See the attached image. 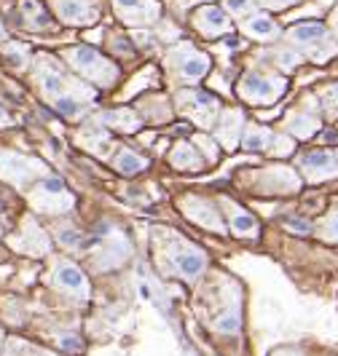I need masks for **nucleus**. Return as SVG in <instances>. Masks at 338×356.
Masks as SVG:
<instances>
[{"label": "nucleus", "mask_w": 338, "mask_h": 356, "mask_svg": "<svg viewBox=\"0 0 338 356\" xmlns=\"http://www.w3.org/2000/svg\"><path fill=\"white\" fill-rule=\"evenodd\" d=\"M11 124V115H8V110L0 105V126H8Z\"/></svg>", "instance_id": "49530a36"}, {"label": "nucleus", "mask_w": 338, "mask_h": 356, "mask_svg": "<svg viewBox=\"0 0 338 356\" xmlns=\"http://www.w3.org/2000/svg\"><path fill=\"white\" fill-rule=\"evenodd\" d=\"M110 3H113V14L132 30L153 27L161 22L159 0H110Z\"/></svg>", "instance_id": "0eeeda50"}, {"label": "nucleus", "mask_w": 338, "mask_h": 356, "mask_svg": "<svg viewBox=\"0 0 338 356\" xmlns=\"http://www.w3.org/2000/svg\"><path fill=\"white\" fill-rule=\"evenodd\" d=\"M178 207H180V212L185 214L188 220H194L196 225H201V228H207V231H215V233H226V225H223V214H220V207H217L215 201H210V198L188 193V196L180 198Z\"/></svg>", "instance_id": "1a4fd4ad"}, {"label": "nucleus", "mask_w": 338, "mask_h": 356, "mask_svg": "<svg viewBox=\"0 0 338 356\" xmlns=\"http://www.w3.org/2000/svg\"><path fill=\"white\" fill-rule=\"evenodd\" d=\"M62 348H72V351H78L81 348V343L75 338H62Z\"/></svg>", "instance_id": "a18cd8bd"}, {"label": "nucleus", "mask_w": 338, "mask_h": 356, "mask_svg": "<svg viewBox=\"0 0 338 356\" xmlns=\"http://www.w3.org/2000/svg\"><path fill=\"white\" fill-rule=\"evenodd\" d=\"M328 35H330V33H328V27H325L322 22H298V24L287 27L285 33H282L287 46H295V49H301V51L312 49L314 43L325 40Z\"/></svg>", "instance_id": "aec40b11"}, {"label": "nucleus", "mask_w": 338, "mask_h": 356, "mask_svg": "<svg viewBox=\"0 0 338 356\" xmlns=\"http://www.w3.org/2000/svg\"><path fill=\"white\" fill-rule=\"evenodd\" d=\"M320 131V118L312 113H290L285 121V134L293 140H309Z\"/></svg>", "instance_id": "393cba45"}, {"label": "nucleus", "mask_w": 338, "mask_h": 356, "mask_svg": "<svg viewBox=\"0 0 338 356\" xmlns=\"http://www.w3.org/2000/svg\"><path fill=\"white\" fill-rule=\"evenodd\" d=\"M178 110L201 129H210L220 115V99L207 91H178Z\"/></svg>", "instance_id": "423d86ee"}, {"label": "nucleus", "mask_w": 338, "mask_h": 356, "mask_svg": "<svg viewBox=\"0 0 338 356\" xmlns=\"http://www.w3.org/2000/svg\"><path fill=\"white\" fill-rule=\"evenodd\" d=\"M303 0H255V6L261 8H268V11H282V8H290V6H298Z\"/></svg>", "instance_id": "4c0bfd02"}, {"label": "nucleus", "mask_w": 338, "mask_h": 356, "mask_svg": "<svg viewBox=\"0 0 338 356\" xmlns=\"http://www.w3.org/2000/svg\"><path fill=\"white\" fill-rule=\"evenodd\" d=\"M293 150H295V143H293V137H290V134H274V137H271L268 153H271L274 159H279V156H290Z\"/></svg>", "instance_id": "473e14b6"}, {"label": "nucleus", "mask_w": 338, "mask_h": 356, "mask_svg": "<svg viewBox=\"0 0 338 356\" xmlns=\"http://www.w3.org/2000/svg\"><path fill=\"white\" fill-rule=\"evenodd\" d=\"M159 24H161L159 35L164 38V40H172V38H178V35H180L178 24H169V22H159Z\"/></svg>", "instance_id": "a19ab883"}, {"label": "nucleus", "mask_w": 338, "mask_h": 356, "mask_svg": "<svg viewBox=\"0 0 338 356\" xmlns=\"http://www.w3.org/2000/svg\"><path fill=\"white\" fill-rule=\"evenodd\" d=\"M100 124L107 129H116V131H124V134H132L143 126V118L132 107H113V110H105L100 115Z\"/></svg>", "instance_id": "4be33fe9"}, {"label": "nucleus", "mask_w": 338, "mask_h": 356, "mask_svg": "<svg viewBox=\"0 0 338 356\" xmlns=\"http://www.w3.org/2000/svg\"><path fill=\"white\" fill-rule=\"evenodd\" d=\"M129 254H132V247H129V241H126L124 233L110 231V236H107L105 241L100 244L94 263H97V268H100V270H107V268L124 266L126 260H129Z\"/></svg>", "instance_id": "f3484780"}, {"label": "nucleus", "mask_w": 338, "mask_h": 356, "mask_svg": "<svg viewBox=\"0 0 338 356\" xmlns=\"http://www.w3.org/2000/svg\"><path fill=\"white\" fill-rule=\"evenodd\" d=\"M328 33H333V38L338 40V6L330 11V19H328Z\"/></svg>", "instance_id": "c03bdc74"}, {"label": "nucleus", "mask_w": 338, "mask_h": 356, "mask_svg": "<svg viewBox=\"0 0 338 356\" xmlns=\"http://www.w3.org/2000/svg\"><path fill=\"white\" fill-rule=\"evenodd\" d=\"M113 166L126 175V177H132V175H140L148 169V159L140 156L137 150H129V147H118L116 150V156H113Z\"/></svg>", "instance_id": "a878e982"}, {"label": "nucleus", "mask_w": 338, "mask_h": 356, "mask_svg": "<svg viewBox=\"0 0 338 356\" xmlns=\"http://www.w3.org/2000/svg\"><path fill=\"white\" fill-rule=\"evenodd\" d=\"M271 131L261 124H247L242 131V147L249 153H268V145H271Z\"/></svg>", "instance_id": "bb28decb"}, {"label": "nucleus", "mask_w": 338, "mask_h": 356, "mask_svg": "<svg viewBox=\"0 0 338 356\" xmlns=\"http://www.w3.org/2000/svg\"><path fill=\"white\" fill-rule=\"evenodd\" d=\"M38 65H40L36 72L38 89H40V94H43L49 102L56 99V97H62V94H68V91L78 89V83H72L70 78H65L62 70H56L49 59H40Z\"/></svg>", "instance_id": "2eb2a0df"}, {"label": "nucleus", "mask_w": 338, "mask_h": 356, "mask_svg": "<svg viewBox=\"0 0 338 356\" xmlns=\"http://www.w3.org/2000/svg\"><path fill=\"white\" fill-rule=\"evenodd\" d=\"M56 236H59V244H65V247H70V250H78L81 244H84V236L75 231V228H59L56 231Z\"/></svg>", "instance_id": "e433bc0d"}, {"label": "nucleus", "mask_w": 338, "mask_h": 356, "mask_svg": "<svg viewBox=\"0 0 338 356\" xmlns=\"http://www.w3.org/2000/svg\"><path fill=\"white\" fill-rule=\"evenodd\" d=\"M287 91V78L285 75H277V72H255L249 70L239 78L236 83V94L249 102V105L266 107L274 105L282 94Z\"/></svg>", "instance_id": "f03ea898"}, {"label": "nucleus", "mask_w": 338, "mask_h": 356, "mask_svg": "<svg viewBox=\"0 0 338 356\" xmlns=\"http://www.w3.org/2000/svg\"><path fill=\"white\" fill-rule=\"evenodd\" d=\"M6 351H8L6 356H46L40 348L30 346V343H22V340H8Z\"/></svg>", "instance_id": "f704fd0d"}, {"label": "nucleus", "mask_w": 338, "mask_h": 356, "mask_svg": "<svg viewBox=\"0 0 338 356\" xmlns=\"http://www.w3.org/2000/svg\"><path fill=\"white\" fill-rule=\"evenodd\" d=\"M62 59L68 62V67L78 72L84 81H89L94 86H100V89H110L116 81H118V65L105 56V54L100 51V49H94V46H86V43H78V46H68L65 51H62Z\"/></svg>", "instance_id": "f257e3e1"}, {"label": "nucleus", "mask_w": 338, "mask_h": 356, "mask_svg": "<svg viewBox=\"0 0 338 356\" xmlns=\"http://www.w3.org/2000/svg\"><path fill=\"white\" fill-rule=\"evenodd\" d=\"M220 204H223V209L229 214V228H231L233 236H239V238H255L258 236V220L247 212V209H242L236 201H231L229 196L220 198Z\"/></svg>", "instance_id": "412c9836"}, {"label": "nucleus", "mask_w": 338, "mask_h": 356, "mask_svg": "<svg viewBox=\"0 0 338 356\" xmlns=\"http://www.w3.org/2000/svg\"><path fill=\"white\" fill-rule=\"evenodd\" d=\"M52 282L56 289L68 292V295L78 298V300H86L91 295V286H89V282H86V276H84V270L75 266V263H68V260L56 263Z\"/></svg>", "instance_id": "4468645a"}, {"label": "nucleus", "mask_w": 338, "mask_h": 356, "mask_svg": "<svg viewBox=\"0 0 338 356\" xmlns=\"http://www.w3.org/2000/svg\"><path fill=\"white\" fill-rule=\"evenodd\" d=\"M220 8H223L231 19H236V22L252 17V14L258 11L255 0H223V3H220Z\"/></svg>", "instance_id": "c756f323"}, {"label": "nucleus", "mask_w": 338, "mask_h": 356, "mask_svg": "<svg viewBox=\"0 0 338 356\" xmlns=\"http://www.w3.org/2000/svg\"><path fill=\"white\" fill-rule=\"evenodd\" d=\"M169 260H172V268L178 270L183 279H188V282H196L207 270V254L201 250H196V247H191L188 241H180V238L169 250Z\"/></svg>", "instance_id": "f8f14e48"}, {"label": "nucleus", "mask_w": 338, "mask_h": 356, "mask_svg": "<svg viewBox=\"0 0 338 356\" xmlns=\"http://www.w3.org/2000/svg\"><path fill=\"white\" fill-rule=\"evenodd\" d=\"M196 145H201V147H204L207 161H215V156H217V143H210L207 137H196Z\"/></svg>", "instance_id": "ea45409f"}, {"label": "nucleus", "mask_w": 338, "mask_h": 356, "mask_svg": "<svg viewBox=\"0 0 338 356\" xmlns=\"http://www.w3.org/2000/svg\"><path fill=\"white\" fill-rule=\"evenodd\" d=\"M6 40H8V33H6V30H3V24H0V43H6Z\"/></svg>", "instance_id": "de8ad7c7"}, {"label": "nucleus", "mask_w": 338, "mask_h": 356, "mask_svg": "<svg viewBox=\"0 0 338 356\" xmlns=\"http://www.w3.org/2000/svg\"><path fill=\"white\" fill-rule=\"evenodd\" d=\"M336 161H338V153H336Z\"/></svg>", "instance_id": "8fccbe9b"}, {"label": "nucleus", "mask_w": 338, "mask_h": 356, "mask_svg": "<svg viewBox=\"0 0 338 356\" xmlns=\"http://www.w3.org/2000/svg\"><path fill=\"white\" fill-rule=\"evenodd\" d=\"M274 62L279 65V70L282 72H290L303 62V51H295V49H290V46L277 49V51H274Z\"/></svg>", "instance_id": "2f4dec72"}, {"label": "nucleus", "mask_w": 338, "mask_h": 356, "mask_svg": "<svg viewBox=\"0 0 338 356\" xmlns=\"http://www.w3.org/2000/svg\"><path fill=\"white\" fill-rule=\"evenodd\" d=\"M191 27H194L196 33L201 38H207V40H217V38H226L233 33V19L220 8V6H215V3H204V6H199L194 11V17H191Z\"/></svg>", "instance_id": "6e6552de"}, {"label": "nucleus", "mask_w": 338, "mask_h": 356, "mask_svg": "<svg viewBox=\"0 0 338 356\" xmlns=\"http://www.w3.org/2000/svg\"><path fill=\"white\" fill-rule=\"evenodd\" d=\"M322 238H330V241H338V212L325 222L322 228Z\"/></svg>", "instance_id": "58836bf2"}, {"label": "nucleus", "mask_w": 338, "mask_h": 356, "mask_svg": "<svg viewBox=\"0 0 338 356\" xmlns=\"http://www.w3.org/2000/svg\"><path fill=\"white\" fill-rule=\"evenodd\" d=\"M239 30L242 35L249 40H258V43H274L282 38V27L274 17H268L266 11H255L252 17L242 19L239 22Z\"/></svg>", "instance_id": "dca6fc26"}, {"label": "nucleus", "mask_w": 338, "mask_h": 356, "mask_svg": "<svg viewBox=\"0 0 338 356\" xmlns=\"http://www.w3.org/2000/svg\"><path fill=\"white\" fill-rule=\"evenodd\" d=\"M110 51H118V54H124V56H132L135 54V46H129L124 38H113V49Z\"/></svg>", "instance_id": "79ce46f5"}, {"label": "nucleus", "mask_w": 338, "mask_h": 356, "mask_svg": "<svg viewBox=\"0 0 338 356\" xmlns=\"http://www.w3.org/2000/svg\"><path fill=\"white\" fill-rule=\"evenodd\" d=\"M167 67L183 83H196V81H201L210 72L213 59L201 51V49H196L194 43L183 40V43H175L167 51Z\"/></svg>", "instance_id": "7ed1b4c3"}, {"label": "nucleus", "mask_w": 338, "mask_h": 356, "mask_svg": "<svg viewBox=\"0 0 338 356\" xmlns=\"http://www.w3.org/2000/svg\"><path fill=\"white\" fill-rule=\"evenodd\" d=\"M301 188L298 175L290 166H271L266 172H261V193H295Z\"/></svg>", "instance_id": "6ab92c4d"}, {"label": "nucleus", "mask_w": 338, "mask_h": 356, "mask_svg": "<svg viewBox=\"0 0 338 356\" xmlns=\"http://www.w3.org/2000/svg\"><path fill=\"white\" fill-rule=\"evenodd\" d=\"M49 169L33 156H24L17 150H0V179H6L8 185H14L19 191H24L30 182L46 177Z\"/></svg>", "instance_id": "39448f33"}, {"label": "nucleus", "mask_w": 338, "mask_h": 356, "mask_svg": "<svg viewBox=\"0 0 338 356\" xmlns=\"http://www.w3.org/2000/svg\"><path fill=\"white\" fill-rule=\"evenodd\" d=\"M30 204L33 209L43 214H65L75 207V198L68 191V185L56 175H46L36 182V188L30 191Z\"/></svg>", "instance_id": "20e7f679"}, {"label": "nucleus", "mask_w": 338, "mask_h": 356, "mask_svg": "<svg viewBox=\"0 0 338 356\" xmlns=\"http://www.w3.org/2000/svg\"><path fill=\"white\" fill-rule=\"evenodd\" d=\"M3 59L14 67V70L24 72L30 67V46L19 43V40H6L3 43Z\"/></svg>", "instance_id": "cd10ccee"}, {"label": "nucleus", "mask_w": 338, "mask_h": 356, "mask_svg": "<svg viewBox=\"0 0 338 356\" xmlns=\"http://www.w3.org/2000/svg\"><path fill=\"white\" fill-rule=\"evenodd\" d=\"M245 113L239 107H229L217 115L215 121V143L226 150H236L242 143V131H245Z\"/></svg>", "instance_id": "ddd939ff"}, {"label": "nucleus", "mask_w": 338, "mask_h": 356, "mask_svg": "<svg viewBox=\"0 0 338 356\" xmlns=\"http://www.w3.org/2000/svg\"><path fill=\"white\" fill-rule=\"evenodd\" d=\"M322 107H325V113H330L333 118H338V83H333V86H328V89L322 91Z\"/></svg>", "instance_id": "c9c22d12"}, {"label": "nucleus", "mask_w": 338, "mask_h": 356, "mask_svg": "<svg viewBox=\"0 0 338 356\" xmlns=\"http://www.w3.org/2000/svg\"><path fill=\"white\" fill-rule=\"evenodd\" d=\"M86 137H91V140H84V145L89 147L91 153L105 156V147L110 145V134H107V131H102V129H91Z\"/></svg>", "instance_id": "72a5a7b5"}, {"label": "nucleus", "mask_w": 338, "mask_h": 356, "mask_svg": "<svg viewBox=\"0 0 338 356\" xmlns=\"http://www.w3.org/2000/svg\"><path fill=\"white\" fill-rule=\"evenodd\" d=\"M306 56H309L312 62H317V65H322V62H330L333 56H338V40L328 35L325 40L314 43L312 49H306Z\"/></svg>", "instance_id": "c85d7f7f"}, {"label": "nucleus", "mask_w": 338, "mask_h": 356, "mask_svg": "<svg viewBox=\"0 0 338 356\" xmlns=\"http://www.w3.org/2000/svg\"><path fill=\"white\" fill-rule=\"evenodd\" d=\"M19 17H22V22H24V27H27V30H33V33L54 30L49 11H46L38 0H19Z\"/></svg>", "instance_id": "5701e85b"}, {"label": "nucleus", "mask_w": 338, "mask_h": 356, "mask_svg": "<svg viewBox=\"0 0 338 356\" xmlns=\"http://www.w3.org/2000/svg\"><path fill=\"white\" fill-rule=\"evenodd\" d=\"M52 11L68 27H89L100 19L102 6L100 0H52Z\"/></svg>", "instance_id": "9d476101"}, {"label": "nucleus", "mask_w": 338, "mask_h": 356, "mask_svg": "<svg viewBox=\"0 0 338 356\" xmlns=\"http://www.w3.org/2000/svg\"><path fill=\"white\" fill-rule=\"evenodd\" d=\"M285 228H290V231H295V233H309V231H312V225H306V220H295V217L285 220Z\"/></svg>", "instance_id": "37998d69"}, {"label": "nucleus", "mask_w": 338, "mask_h": 356, "mask_svg": "<svg viewBox=\"0 0 338 356\" xmlns=\"http://www.w3.org/2000/svg\"><path fill=\"white\" fill-rule=\"evenodd\" d=\"M11 244H14V250L24 252V254H36V257L52 252V238H49V233L43 231L38 222H33V220L24 222L22 233L11 238Z\"/></svg>", "instance_id": "a211bd4d"}, {"label": "nucleus", "mask_w": 338, "mask_h": 356, "mask_svg": "<svg viewBox=\"0 0 338 356\" xmlns=\"http://www.w3.org/2000/svg\"><path fill=\"white\" fill-rule=\"evenodd\" d=\"M239 327H242V314H239V308H236V305L229 308L223 316H217V319H215V330H217L220 335H236V332H239Z\"/></svg>", "instance_id": "7c9ffc66"}, {"label": "nucleus", "mask_w": 338, "mask_h": 356, "mask_svg": "<svg viewBox=\"0 0 338 356\" xmlns=\"http://www.w3.org/2000/svg\"><path fill=\"white\" fill-rule=\"evenodd\" d=\"M298 169L306 177V182H325V179L338 177V161L336 153L317 147V150H306L298 159Z\"/></svg>", "instance_id": "9b49d317"}, {"label": "nucleus", "mask_w": 338, "mask_h": 356, "mask_svg": "<svg viewBox=\"0 0 338 356\" xmlns=\"http://www.w3.org/2000/svg\"><path fill=\"white\" fill-rule=\"evenodd\" d=\"M169 163L180 169V172H199L201 169V156H199V147L188 140H180L175 143V147L169 150Z\"/></svg>", "instance_id": "b1692460"}, {"label": "nucleus", "mask_w": 338, "mask_h": 356, "mask_svg": "<svg viewBox=\"0 0 338 356\" xmlns=\"http://www.w3.org/2000/svg\"><path fill=\"white\" fill-rule=\"evenodd\" d=\"M0 343H3V332H0Z\"/></svg>", "instance_id": "09e8293b"}]
</instances>
